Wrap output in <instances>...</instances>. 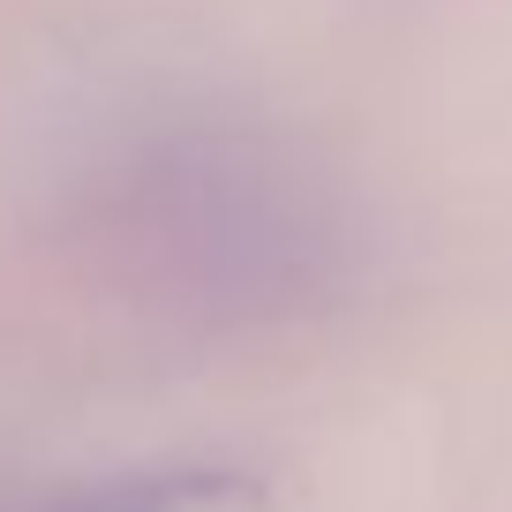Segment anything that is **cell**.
Returning <instances> with one entry per match:
<instances>
[{"label":"cell","instance_id":"1","mask_svg":"<svg viewBox=\"0 0 512 512\" xmlns=\"http://www.w3.org/2000/svg\"><path fill=\"white\" fill-rule=\"evenodd\" d=\"M91 226L136 302L211 332L317 317L354 279V219L324 166L234 121L136 136L98 181Z\"/></svg>","mask_w":512,"mask_h":512},{"label":"cell","instance_id":"2","mask_svg":"<svg viewBox=\"0 0 512 512\" xmlns=\"http://www.w3.org/2000/svg\"><path fill=\"white\" fill-rule=\"evenodd\" d=\"M16 512H272V497L241 467H144V475L61 490L46 505H16Z\"/></svg>","mask_w":512,"mask_h":512}]
</instances>
